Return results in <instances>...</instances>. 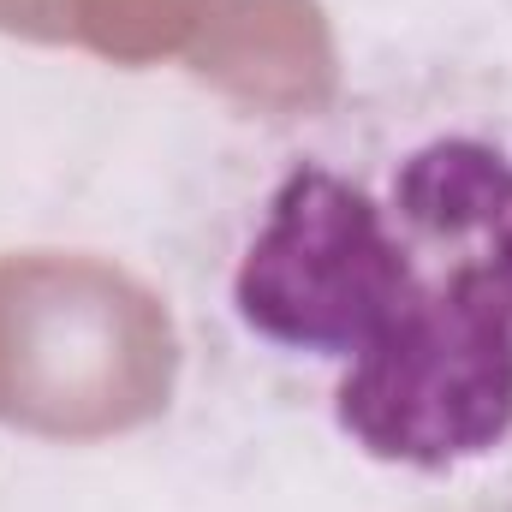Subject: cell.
I'll use <instances>...</instances> for the list:
<instances>
[{"mask_svg": "<svg viewBox=\"0 0 512 512\" xmlns=\"http://www.w3.org/2000/svg\"><path fill=\"white\" fill-rule=\"evenodd\" d=\"M179 382V328L155 286L108 256H0V423L108 441L155 423Z\"/></svg>", "mask_w": 512, "mask_h": 512, "instance_id": "1", "label": "cell"}, {"mask_svg": "<svg viewBox=\"0 0 512 512\" xmlns=\"http://www.w3.org/2000/svg\"><path fill=\"white\" fill-rule=\"evenodd\" d=\"M417 251H435L441 268L417 280V298L382 340L352 358L334 411L364 453L447 471L483 459L512 429V268L465 245Z\"/></svg>", "mask_w": 512, "mask_h": 512, "instance_id": "2", "label": "cell"}, {"mask_svg": "<svg viewBox=\"0 0 512 512\" xmlns=\"http://www.w3.org/2000/svg\"><path fill=\"white\" fill-rule=\"evenodd\" d=\"M417 280V251L393 239L370 191L328 167H298L268 203L233 298L262 340L352 364L399 322Z\"/></svg>", "mask_w": 512, "mask_h": 512, "instance_id": "3", "label": "cell"}, {"mask_svg": "<svg viewBox=\"0 0 512 512\" xmlns=\"http://www.w3.org/2000/svg\"><path fill=\"white\" fill-rule=\"evenodd\" d=\"M185 60L209 90L268 120L316 114L340 84L322 0H221L191 36Z\"/></svg>", "mask_w": 512, "mask_h": 512, "instance_id": "4", "label": "cell"}, {"mask_svg": "<svg viewBox=\"0 0 512 512\" xmlns=\"http://www.w3.org/2000/svg\"><path fill=\"white\" fill-rule=\"evenodd\" d=\"M393 209L423 245H471L512 268V155L495 143H423L393 179Z\"/></svg>", "mask_w": 512, "mask_h": 512, "instance_id": "5", "label": "cell"}, {"mask_svg": "<svg viewBox=\"0 0 512 512\" xmlns=\"http://www.w3.org/2000/svg\"><path fill=\"white\" fill-rule=\"evenodd\" d=\"M221 0H60L66 42L114 66H155L185 54Z\"/></svg>", "mask_w": 512, "mask_h": 512, "instance_id": "6", "label": "cell"}, {"mask_svg": "<svg viewBox=\"0 0 512 512\" xmlns=\"http://www.w3.org/2000/svg\"><path fill=\"white\" fill-rule=\"evenodd\" d=\"M0 30L24 42H66L60 0H0Z\"/></svg>", "mask_w": 512, "mask_h": 512, "instance_id": "7", "label": "cell"}]
</instances>
